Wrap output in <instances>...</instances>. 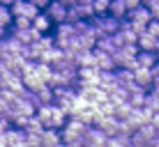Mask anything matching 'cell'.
<instances>
[{"mask_svg": "<svg viewBox=\"0 0 159 147\" xmlns=\"http://www.w3.org/2000/svg\"><path fill=\"white\" fill-rule=\"evenodd\" d=\"M9 12H12V19L23 16V19H30L32 21L37 14H39V9H37L32 2H28V0H14V2L9 5Z\"/></svg>", "mask_w": 159, "mask_h": 147, "instance_id": "277c9868", "label": "cell"}, {"mask_svg": "<svg viewBox=\"0 0 159 147\" xmlns=\"http://www.w3.org/2000/svg\"><path fill=\"white\" fill-rule=\"evenodd\" d=\"M157 64H159V53H157Z\"/></svg>", "mask_w": 159, "mask_h": 147, "instance_id": "f35d334b", "label": "cell"}, {"mask_svg": "<svg viewBox=\"0 0 159 147\" xmlns=\"http://www.w3.org/2000/svg\"><path fill=\"white\" fill-rule=\"evenodd\" d=\"M9 25H12V12H9V7H2V5H0V28L7 30Z\"/></svg>", "mask_w": 159, "mask_h": 147, "instance_id": "484cf974", "label": "cell"}, {"mask_svg": "<svg viewBox=\"0 0 159 147\" xmlns=\"http://www.w3.org/2000/svg\"><path fill=\"white\" fill-rule=\"evenodd\" d=\"M0 64H2V62H0Z\"/></svg>", "mask_w": 159, "mask_h": 147, "instance_id": "60d3db41", "label": "cell"}, {"mask_svg": "<svg viewBox=\"0 0 159 147\" xmlns=\"http://www.w3.org/2000/svg\"><path fill=\"white\" fill-rule=\"evenodd\" d=\"M7 55H12V53H9V48H7V41L0 39V62H2V60L7 58Z\"/></svg>", "mask_w": 159, "mask_h": 147, "instance_id": "f546056e", "label": "cell"}, {"mask_svg": "<svg viewBox=\"0 0 159 147\" xmlns=\"http://www.w3.org/2000/svg\"><path fill=\"white\" fill-rule=\"evenodd\" d=\"M90 21L97 25V30H99L104 37H111L113 32H118V28H120V21H116L113 16H108V14H102V16H92Z\"/></svg>", "mask_w": 159, "mask_h": 147, "instance_id": "5b68a950", "label": "cell"}, {"mask_svg": "<svg viewBox=\"0 0 159 147\" xmlns=\"http://www.w3.org/2000/svg\"><path fill=\"white\" fill-rule=\"evenodd\" d=\"M106 9H108V2H102V0H92V14H95V16L106 14Z\"/></svg>", "mask_w": 159, "mask_h": 147, "instance_id": "4316f807", "label": "cell"}, {"mask_svg": "<svg viewBox=\"0 0 159 147\" xmlns=\"http://www.w3.org/2000/svg\"><path fill=\"white\" fill-rule=\"evenodd\" d=\"M150 124L155 127V131L159 133V113H152V117H150Z\"/></svg>", "mask_w": 159, "mask_h": 147, "instance_id": "d6a6232c", "label": "cell"}, {"mask_svg": "<svg viewBox=\"0 0 159 147\" xmlns=\"http://www.w3.org/2000/svg\"><path fill=\"white\" fill-rule=\"evenodd\" d=\"M51 25H53V23L46 19V14H44V12H39V14L35 16V19L30 21V28H32V30H37L39 35H46V32L51 30Z\"/></svg>", "mask_w": 159, "mask_h": 147, "instance_id": "9a60e30c", "label": "cell"}, {"mask_svg": "<svg viewBox=\"0 0 159 147\" xmlns=\"http://www.w3.org/2000/svg\"><path fill=\"white\" fill-rule=\"evenodd\" d=\"M12 2H14V0H0V5H2V7H9Z\"/></svg>", "mask_w": 159, "mask_h": 147, "instance_id": "d590c367", "label": "cell"}, {"mask_svg": "<svg viewBox=\"0 0 159 147\" xmlns=\"http://www.w3.org/2000/svg\"><path fill=\"white\" fill-rule=\"evenodd\" d=\"M23 145H25V147H42V145H39V136L25 133V138H23Z\"/></svg>", "mask_w": 159, "mask_h": 147, "instance_id": "83f0119b", "label": "cell"}, {"mask_svg": "<svg viewBox=\"0 0 159 147\" xmlns=\"http://www.w3.org/2000/svg\"><path fill=\"white\" fill-rule=\"evenodd\" d=\"M127 21H131V23H141V25H145L148 28V23H150V12H148V7H136V9H131V12H127Z\"/></svg>", "mask_w": 159, "mask_h": 147, "instance_id": "8fae6325", "label": "cell"}, {"mask_svg": "<svg viewBox=\"0 0 159 147\" xmlns=\"http://www.w3.org/2000/svg\"><path fill=\"white\" fill-rule=\"evenodd\" d=\"M9 127H12V124H9L7 119H2V117H0V133H5V131L9 129Z\"/></svg>", "mask_w": 159, "mask_h": 147, "instance_id": "836d02e7", "label": "cell"}, {"mask_svg": "<svg viewBox=\"0 0 159 147\" xmlns=\"http://www.w3.org/2000/svg\"><path fill=\"white\" fill-rule=\"evenodd\" d=\"M125 2V7H127V12H131V9H136V7H141V0H122Z\"/></svg>", "mask_w": 159, "mask_h": 147, "instance_id": "4dcf8cb0", "label": "cell"}, {"mask_svg": "<svg viewBox=\"0 0 159 147\" xmlns=\"http://www.w3.org/2000/svg\"><path fill=\"white\" fill-rule=\"evenodd\" d=\"M39 145L42 147H65L60 140V131L58 129H44L39 136Z\"/></svg>", "mask_w": 159, "mask_h": 147, "instance_id": "9c48e42d", "label": "cell"}, {"mask_svg": "<svg viewBox=\"0 0 159 147\" xmlns=\"http://www.w3.org/2000/svg\"><path fill=\"white\" fill-rule=\"evenodd\" d=\"M102 2H111V0H102Z\"/></svg>", "mask_w": 159, "mask_h": 147, "instance_id": "ab89813d", "label": "cell"}, {"mask_svg": "<svg viewBox=\"0 0 159 147\" xmlns=\"http://www.w3.org/2000/svg\"><path fill=\"white\" fill-rule=\"evenodd\" d=\"M0 147H9V143H7V136H5V133H0Z\"/></svg>", "mask_w": 159, "mask_h": 147, "instance_id": "e575fe53", "label": "cell"}, {"mask_svg": "<svg viewBox=\"0 0 159 147\" xmlns=\"http://www.w3.org/2000/svg\"><path fill=\"white\" fill-rule=\"evenodd\" d=\"M131 76H134V83L139 85V88H143V90H148V88L152 85V74H150V69L136 67L134 71H131Z\"/></svg>", "mask_w": 159, "mask_h": 147, "instance_id": "7c38bea8", "label": "cell"}, {"mask_svg": "<svg viewBox=\"0 0 159 147\" xmlns=\"http://www.w3.org/2000/svg\"><path fill=\"white\" fill-rule=\"evenodd\" d=\"M5 37H7V30H5V28H0V39H5Z\"/></svg>", "mask_w": 159, "mask_h": 147, "instance_id": "8d00e7d4", "label": "cell"}, {"mask_svg": "<svg viewBox=\"0 0 159 147\" xmlns=\"http://www.w3.org/2000/svg\"><path fill=\"white\" fill-rule=\"evenodd\" d=\"M76 64L79 67H95V53L92 51H83L76 55Z\"/></svg>", "mask_w": 159, "mask_h": 147, "instance_id": "cb8c5ba5", "label": "cell"}, {"mask_svg": "<svg viewBox=\"0 0 159 147\" xmlns=\"http://www.w3.org/2000/svg\"><path fill=\"white\" fill-rule=\"evenodd\" d=\"M131 110H134V108H131L127 101H122V103H118V106L113 108V117H116L118 122H125V119L131 115Z\"/></svg>", "mask_w": 159, "mask_h": 147, "instance_id": "ffe728a7", "label": "cell"}, {"mask_svg": "<svg viewBox=\"0 0 159 147\" xmlns=\"http://www.w3.org/2000/svg\"><path fill=\"white\" fill-rule=\"evenodd\" d=\"M157 64V55L155 53H148V51H139L136 53V67H143V69H150Z\"/></svg>", "mask_w": 159, "mask_h": 147, "instance_id": "e0dca14e", "label": "cell"}, {"mask_svg": "<svg viewBox=\"0 0 159 147\" xmlns=\"http://www.w3.org/2000/svg\"><path fill=\"white\" fill-rule=\"evenodd\" d=\"M92 53H95V67L99 69V71H116L113 58L108 55V53H102V51H97V48H92Z\"/></svg>", "mask_w": 159, "mask_h": 147, "instance_id": "30bf717a", "label": "cell"}, {"mask_svg": "<svg viewBox=\"0 0 159 147\" xmlns=\"http://www.w3.org/2000/svg\"><path fill=\"white\" fill-rule=\"evenodd\" d=\"M95 127L99 129L106 138H116V136H120V122H118L116 117H102Z\"/></svg>", "mask_w": 159, "mask_h": 147, "instance_id": "ba28073f", "label": "cell"}, {"mask_svg": "<svg viewBox=\"0 0 159 147\" xmlns=\"http://www.w3.org/2000/svg\"><path fill=\"white\" fill-rule=\"evenodd\" d=\"M136 133H139V136H141L143 140H152L155 136H159V133L155 131V127H152L150 122H145L143 127H139V129H136Z\"/></svg>", "mask_w": 159, "mask_h": 147, "instance_id": "d4e9b609", "label": "cell"}, {"mask_svg": "<svg viewBox=\"0 0 159 147\" xmlns=\"http://www.w3.org/2000/svg\"><path fill=\"white\" fill-rule=\"evenodd\" d=\"M65 147H83L81 143H69V145H65Z\"/></svg>", "mask_w": 159, "mask_h": 147, "instance_id": "74e56055", "label": "cell"}, {"mask_svg": "<svg viewBox=\"0 0 159 147\" xmlns=\"http://www.w3.org/2000/svg\"><path fill=\"white\" fill-rule=\"evenodd\" d=\"M35 74L39 76L42 83L48 85V78H51V74H53V67H48V64H44V62H35Z\"/></svg>", "mask_w": 159, "mask_h": 147, "instance_id": "7402d4cb", "label": "cell"}, {"mask_svg": "<svg viewBox=\"0 0 159 147\" xmlns=\"http://www.w3.org/2000/svg\"><path fill=\"white\" fill-rule=\"evenodd\" d=\"M44 14H46V19L51 21V23H65V19H67V7L65 5L56 2V0H51V2L44 7Z\"/></svg>", "mask_w": 159, "mask_h": 147, "instance_id": "8992f818", "label": "cell"}, {"mask_svg": "<svg viewBox=\"0 0 159 147\" xmlns=\"http://www.w3.org/2000/svg\"><path fill=\"white\" fill-rule=\"evenodd\" d=\"M42 131H44V124L37 119L35 115L32 117H28V122H25V127H23V133H32V136H42Z\"/></svg>", "mask_w": 159, "mask_h": 147, "instance_id": "d6986e66", "label": "cell"}, {"mask_svg": "<svg viewBox=\"0 0 159 147\" xmlns=\"http://www.w3.org/2000/svg\"><path fill=\"white\" fill-rule=\"evenodd\" d=\"M113 85H118L116 83V74L113 71H99V88L102 90H111Z\"/></svg>", "mask_w": 159, "mask_h": 147, "instance_id": "603a6c76", "label": "cell"}, {"mask_svg": "<svg viewBox=\"0 0 159 147\" xmlns=\"http://www.w3.org/2000/svg\"><path fill=\"white\" fill-rule=\"evenodd\" d=\"M62 55L65 53L60 51L58 46H51V48H46V51L42 53V58H39V62H44V64H48V67H56V64L62 60Z\"/></svg>", "mask_w": 159, "mask_h": 147, "instance_id": "4fadbf2b", "label": "cell"}, {"mask_svg": "<svg viewBox=\"0 0 159 147\" xmlns=\"http://www.w3.org/2000/svg\"><path fill=\"white\" fill-rule=\"evenodd\" d=\"M51 37H53V44H56L60 51H65V48L72 44V39H74V25L67 23V21H65V23H58Z\"/></svg>", "mask_w": 159, "mask_h": 147, "instance_id": "3957f363", "label": "cell"}, {"mask_svg": "<svg viewBox=\"0 0 159 147\" xmlns=\"http://www.w3.org/2000/svg\"><path fill=\"white\" fill-rule=\"evenodd\" d=\"M28 2H32V5H35V7H37V9H39V12H42V9L46 7V5L51 2V0H28Z\"/></svg>", "mask_w": 159, "mask_h": 147, "instance_id": "1f68e13d", "label": "cell"}, {"mask_svg": "<svg viewBox=\"0 0 159 147\" xmlns=\"http://www.w3.org/2000/svg\"><path fill=\"white\" fill-rule=\"evenodd\" d=\"M67 113H65V110H60V108L56 106V103H53V110H51V122H48V129H58V131H60V129H62L65 127V122H67Z\"/></svg>", "mask_w": 159, "mask_h": 147, "instance_id": "2e32d148", "label": "cell"}, {"mask_svg": "<svg viewBox=\"0 0 159 147\" xmlns=\"http://www.w3.org/2000/svg\"><path fill=\"white\" fill-rule=\"evenodd\" d=\"M148 32H150L152 37H159V21H150L148 23V28H145Z\"/></svg>", "mask_w": 159, "mask_h": 147, "instance_id": "f1b7e54d", "label": "cell"}, {"mask_svg": "<svg viewBox=\"0 0 159 147\" xmlns=\"http://www.w3.org/2000/svg\"><path fill=\"white\" fill-rule=\"evenodd\" d=\"M106 14H108V16H113L116 21H122V19H127V7H125L122 0H111V2H108Z\"/></svg>", "mask_w": 159, "mask_h": 147, "instance_id": "5bb4252c", "label": "cell"}, {"mask_svg": "<svg viewBox=\"0 0 159 147\" xmlns=\"http://www.w3.org/2000/svg\"><path fill=\"white\" fill-rule=\"evenodd\" d=\"M95 48H97V51H102V53H108V55H113V51H118L111 37H99L97 44H95Z\"/></svg>", "mask_w": 159, "mask_h": 147, "instance_id": "44dd1931", "label": "cell"}, {"mask_svg": "<svg viewBox=\"0 0 159 147\" xmlns=\"http://www.w3.org/2000/svg\"><path fill=\"white\" fill-rule=\"evenodd\" d=\"M88 124H83L81 119L76 117H69L67 122H65V127L60 129V140H62V145H69V143H81V138H83Z\"/></svg>", "mask_w": 159, "mask_h": 147, "instance_id": "6da1fadb", "label": "cell"}, {"mask_svg": "<svg viewBox=\"0 0 159 147\" xmlns=\"http://www.w3.org/2000/svg\"><path fill=\"white\" fill-rule=\"evenodd\" d=\"M113 74H116V83L120 85V88H125V90H127L129 85L134 83V76H131L129 69H116Z\"/></svg>", "mask_w": 159, "mask_h": 147, "instance_id": "ac0fdd59", "label": "cell"}, {"mask_svg": "<svg viewBox=\"0 0 159 147\" xmlns=\"http://www.w3.org/2000/svg\"><path fill=\"white\" fill-rule=\"evenodd\" d=\"M136 48L139 51H148V53H159V37H152L148 30H143L139 35V39H136Z\"/></svg>", "mask_w": 159, "mask_h": 147, "instance_id": "52a82bcc", "label": "cell"}, {"mask_svg": "<svg viewBox=\"0 0 159 147\" xmlns=\"http://www.w3.org/2000/svg\"><path fill=\"white\" fill-rule=\"evenodd\" d=\"M136 53H139V48L136 46H120L118 51H113V64H116V69H129V71H134L136 69Z\"/></svg>", "mask_w": 159, "mask_h": 147, "instance_id": "7a4b0ae2", "label": "cell"}]
</instances>
